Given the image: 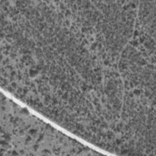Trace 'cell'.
Returning a JSON list of instances; mask_svg holds the SVG:
<instances>
[{
	"mask_svg": "<svg viewBox=\"0 0 156 156\" xmlns=\"http://www.w3.org/2000/svg\"><path fill=\"white\" fill-rule=\"evenodd\" d=\"M1 58H2V53H1Z\"/></svg>",
	"mask_w": 156,
	"mask_h": 156,
	"instance_id": "cell-2",
	"label": "cell"
},
{
	"mask_svg": "<svg viewBox=\"0 0 156 156\" xmlns=\"http://www.w3.org/2000/svg\"><path fill=\"white\" fill-rule=\"evenodd\" d=\"M2 155H78L80 143L1 93Z\"/></svg>",
	"mask_w": 156,
	"mask_h": 156,
	"instance_id": "cell-1",
	"label": "cell"
}]
</instances>
